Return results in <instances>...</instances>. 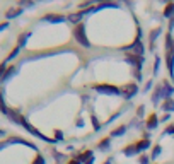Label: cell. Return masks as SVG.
Here are the masks:
<instances>
[{
  "instance_id": "obj_1",
  "label": "cell",
  "mask_w": 174,
  "mask_h": 164,
  "mask_svg": "<svg viewBox=\"0 0 174 164\" xmlns=\"http://www.w3.org/2000/svg\"><path fill=\"white\" fill-rule=\"evenodd\" d=\"M165 46H167V67H169V73L171 77L174 75V39L171 34H167L165 38Z\"/></svg>"
},
{
  "instance_id": "obj_2",
  "label": "cell",
  "mask_w": 174,
  "mask_h": 164,
  "mask_svg": "<svg viewBox=\"0 0 174 164\" xmlns=\"http://www.w3.org/2000/svg\"><path fill=\"white\" fill-rule=\"evenodd\" d=\"M74 34H75V39H77L82 46H85V48L91 46V43H89V39H87V36H85V27H84V24H77V26H75Z\"/></svg>"
},
{
  "instance_id": "obj_3",
  "label": "cell",
  "mask_w": 174,
  "mask_h": 164,
  "mask_svg": "<svg viewBox=\"0 0 174 164\" xmlns=\"http://www.w3.org/2000/svg\"><path fill=\"white\" fill-rule=\"evenodd\" d=\"M94 89L97 92H103V94H121V89L109 86V84H97V86H94Z\"/></svg>"
},
{
  "instance_id": "obj_4",
  "label": "cell",
  "mask_w": 174,
  "mask_h": 164,
  "mask_svg": "<svg viewBox=\"0 0 174 164\" xmlns=\"http://www.w3.org/2000/svg\"><path fill=\"white\" fill-rule=\"evenodd\" d=\"M137 91H138V87H137V84H126V86L121 87V94L125 96L126 99H130V98H133V96L137 94Z\"/></svg>"
},
{
  "instance_id": "obj_5",
  "label": "cell",
  "mask_w": 174,
  "mask_h": 164,
  "mask_svg": "<svg viewBox=\"0 0 174 164\" xmlns=\"http://www.w3.org/2000/svg\"><path fill=\"white\" fill-rule=\"evenodd\" d=\"M162 109H164V111H172L174 109V99L172 98H165V101L162 103Z\"/></svg>"
},
{
  "instance_id": "obj_6",
  "label": "cell",
  "mask_w": 174,
  "mask_h": 164,
  "mask_svg": "<svg viewBox=\"0 0 174 164\" xmlns=\"http://www.w3.org/2000/svg\"><path fill=\"white\" fill-rule=\"evenodd\" d=\"M148 145H150V140H148V138H144L142 142L135 144V151L140 152V151H144V149H148Z\"/></svg>"
},
{
  "instance_id": "obj_7",
  "label": "cell",
  "mask_w": 174,
  "mask_h": 164,
  "mask_svg": "<svg viewBox=\"0 0 174 164\" xmlns=\"http://www.w3.org/2000/svg\"><path fill=\"white\" fill-rule=\"evenodd\" d=\"M130 50H133V52H137V55L142 56V53H144V48H142V43H140V39H137L135 43L130 46Z\"/></svg>"
},
{
  "instance_id": "obj_8",
  "label": "cell",
  "mask_w": 174,
  "mask_h": 164,
  "mask_svg": "<svg viewBox=\"0 0 174 164\" xmlns=\"http://www.w3.org/2000/svg\"><path fill=\"white\" fill-rule=\"evenodd\" d=\"M92 159V152L91 151H85V152H84V154L82 155H78V162H84V161H91Z\"/></svg>"
},
{
  "instance_id": "obj_9",
  "label": "cell",
  "mask_w": 174,
  "mask_h": 164,
  "mask_svg": "<svg viewBox=\"0 0 174 164\" xmlns=\"http://www.w3.org/2000/svg\"><path fill=\"white\" fill-rule=\"evenodd\" d=\"M147 127H148V128H155V127H157V116H155V115H150V116H148Z\"/></svg>"
},
{
  "instance_id": "obj_10",
  "label": "cell",
  "mask_w": 174,
  "mask_h": 164,
  "mask_svg": "<svg viewBox=\"0 0 174 164\" xmlns=\"http://www.w3.org/2000/svg\"><path fill=\"white\" fill-rule=\"evenodd\" d=\"M82 17H84V12H80V14H72V16L68 17V21H72V22H75V24H78Z\"/></svg>"
},
{
  "instance_id": "obj_11",
  "label": "cell",
  "mask_w": 174,
  "mask_h": 164,
  "mask_svg": "<svg viewBox=\"0 0 174 164\" xmlns=\"http://www.w3.org/2000/svg\"><path fill=\"white\" fill-rule=\"evenodd\" d=\"M0 111L4 113V115H9V111L10 109L5 106V103H4V98H2V94H0Z\"/></svg>"
},
{
  "instance_id": "obj_12",
  "label": "cell",
  "mask_w": 174,
  "mask_h": 164,
  "mask_svg": "<svg viewBox=\"0 0 174 164\" xmlns=\"http://www.w3.org/2000/svg\"><path fill=\"white\" fill-rule=\"evenodd\" d=\"M172 12H174V4L171 2V4H167V7L164 9V16H165V17H169Z\"/></svg>"
},
{
  "instance_id": "obj_13",
  "label": "cell",
  "mask_w": 174,
  "mask_h": 164,
  "mask_svg": "<svg viewBox=\"0 0 174 164\" xmlns=\"http://www.w3.org/2000/svg\"><path fill=\"white\" fill-rule=\"evenodd\" d=\"M22 9H10L9 12H7V17L12 19V17H17V14H21Z\"/></svg>"
},
{
  "instance_id": "obj_14",
  "label": "cell",
  "mask_w": 174,
  "mask_h": 164,
  "mask_svg": "<svg viewBox=\"0 0 174 164\" xmlns=\"http://www.w3.org/2000/svg\"><path fill=\"white\" fill-rule=\"evenodd\" d=\"M46 21H50V22H61L63 21V17H61V16H55V17H53V16H46Z\"/></svg>"
},
{
  "instance_id": "obj_15",
  "label": "cell",
  "mask_w": 174,
  "mask_h": 164,
  "mask_svg": "<svg viewBox=\"0 0 174 164\" xmlns=\"http://www.w3.org/2000/svg\"><path fill=\"white\" fill-rule=\"evenodd\" d=\"M27 38H29V33L22 34V36H21V39H19V45H17V46H19V48H22V46H24V45H26V41H27Z\"/></svg>"
},
{
  "instance_id": "obj_16",
  "label": "cell",
  "mask_w": 174,
  "mask_h": 164,
  "mask_svg": "<svg viewBox=\"0 0 174 164\" xmlns=\"http://www.w3.org/2000/svg\"><path fill=\"white\" fill-rule=\"evenodd\" d=\"M16 70H17L16 67H10V69H7V72H5V77H4V80H7L9 77H12L14 73H16Z\"/></svg>"
},
{
  "instance_id": "obj_17",
  "label": "cell",
  "mask_w": 174,
  "mask_h": 164,
  "mask_svg": "<svg viewBox=\"0 0 174 164\" xmlns=\"http://www.w3.org/2000/svg\"><path fill=\"white\" fill-rule=\"evenodd\" d=\"M19 52H21V48H19V46H16V48H14V50H12V53H10V55L7 56V62H9V60H12V58H16Z\"/></svg>"
},
{
  "instance_id": "obj_18",
  "label": "cell",
  "mask_w": 174,
  "mask_h": 164,
  "mask_svg": "<svg viewBox=\"0 0 174 164\" xmlns=\"http://www.w3.org/2000/svg\"><path fill=\"white\" fill-rule=\"evenodd\" d=\"M33 164H44V157L43 155H36V159L33 161Z\"/></svg>"
},
{
  "instance_id": "obj_19",
  "label": "cell",
  "mask_w": 174,
  "mask_h": 164,
  "mask_svg": "<svg viewBox=\"0 0 174 164\" xmlns=\"http://www.w3.org/2000/svg\"><path fill=\"white\" fill-rule=\"evenodd\" d=\"M92 127H94V130H99L101 125H99V121H97L96 116H92Z\"/></svg>"
},
{
  "instance_id": "obj_20",
  "label": "cell",
  "mask_w": 174,
  "mask_h": 164,
  "mask_svg": "<svg viewBox=\"0 0 174 164\" xmlns=\"http://www.w3.org/2000/svg\"><path fill=\"white\" fill-rule=\"evenodd\" d=\"M123 132H125V127H120V128L113 130V135H121Z\"/></svg>"
},
{
  "instance_id": "obj_21",
  "label": "cell",
  "mask_w": 174,
  "mask_h": 164,
  "mask_svg": "<svg viewBox=\"0 0 174 164\" xmlns=\"http://www.w3.org/2000/svg\"><path fill=\"white\" fill-rule=\"evenodd\" d=\"M159 152H161V147L157 145V147H154V152H152V157H157L159 155Z\"/></svg>"
},
{
  "instance_id": "obj_22",
  "label": "cell",
  "mask_w": 174,
  "mask_h": 164,
  "mask_svg": "<svg viewBox=\"0 0 174 164\" xmlns=\"http://www.w3.org/2000/svg\"><path fill=\"white\" fill-rule=\"evenodd\" d=\"M140 164H148V157H147V155H142V157H140Z\"/></svg>"
},
{
  "instance_id": "obj_23",
  "label": "cell",
  "mask_w": 174,
  "mask_h": 164,
  "mask_svg": "<svg viewBox=\"0 0 174 164\" xmlns=\"http://www.w3.org/2000/svg\"><path fill=\"white\" fill-rule=\"evenodd\" d=\"M106 145H109V138H106V140L101 142V147H106Z\"/></svg>"
},
{
  "instance_id": "obj_24",
  "label": "cell",
  "mask_w": 174,
  "mask_h": 164,
  "mask_svg": "<svg viewBox=\"0 0 174 164\" xmlns=\"http://www.w3.org/2000/svg\"><path fill=\"white\" fill-rule=\"evenodd\" d=\"M165 132H167V134H174V127H172V125L167 127V130H165Z\"/></svg>"
},
{
  "instance_id": "obj_25",
  "label": "cell",
  "mask_w": 174,
  "mask_h": 164,
  "mask_svg": "<svg viewBox=\"0 0 174 164\" xmlns=\"http://www.w3.org/2000/svg\"><path fill=\"white\" fill-rule=\"evenodd\" d=\"M138 115H140V116L144 115V106H140V108H138Z\"/></svg>"
},
{
  "instance_id": "obj_26",
  "label": "cell",
  "mask_w": 174,
  "mask_h": 164,
  "mask_svg": "<svg viewBox=\"0 0 174 164\" xmlns=\"http://www.w3.org/2000/svg\"><path fill=\"white\" fill-rule=\"evenodd\" d=\"M5 27H7V22H5V24H0V31H4Z\"/></svg>"
},
{
  "instance_id": "obj_27",
  "label": "cell",
  "mask_w": 174,
  "mask_h": 164,
  "mask_svg": "<svg viewBox=\"0 0 174 164\" xmlns=\"http://www.w3.org/2000/svg\"><path fill=\"white\" fill-rule=\"evenodd\" d=\"M4 147H5V142H2L0 144V149H4Z\"/></svg>"
},
{
  "instance_id": "obj_28",
  "label": "cell",
  "mask_w": 174,
  "mask_h": 164,
  "mask_svg": "<svg viewBox=\"0 0 174 164\" xmlns=\"http://www.w3.org/2000/svg\"><path fill=\"white\" fill-rule=\"evenodd\" d=\"M70 164H80V162H78V161H72Z\"/></svg>"
},
{
  "instance_id": "obj_29",
  "label": "cell",
  "mask_w": 174,
  "mask_h": 164,
  "mask_svg": "<svg viewBox=\"0 0 174 164\" xmlns=\"http://www.w3.org/2000/svg\"><path fill=\"white\" fill-rule=\"evenodd\" d=\"M85 164H92V159H91V161H87V162H85Z\"/></svg>"
},
{
  "instance_id": "obj_30",
  "label": "cell",
  "mask_w": 174,
  "mask_h": 164,
  "mask_svg": "<svg viewBox=\"0 0 174 164\" xmlns=\"http://www.w3.org/2000/svg\"><path fill=\"white\" fill-rule=\"evenodd\" d=\"M0 135H4V132H2V130H0Z\"/></svg>"
}]
</instances>
